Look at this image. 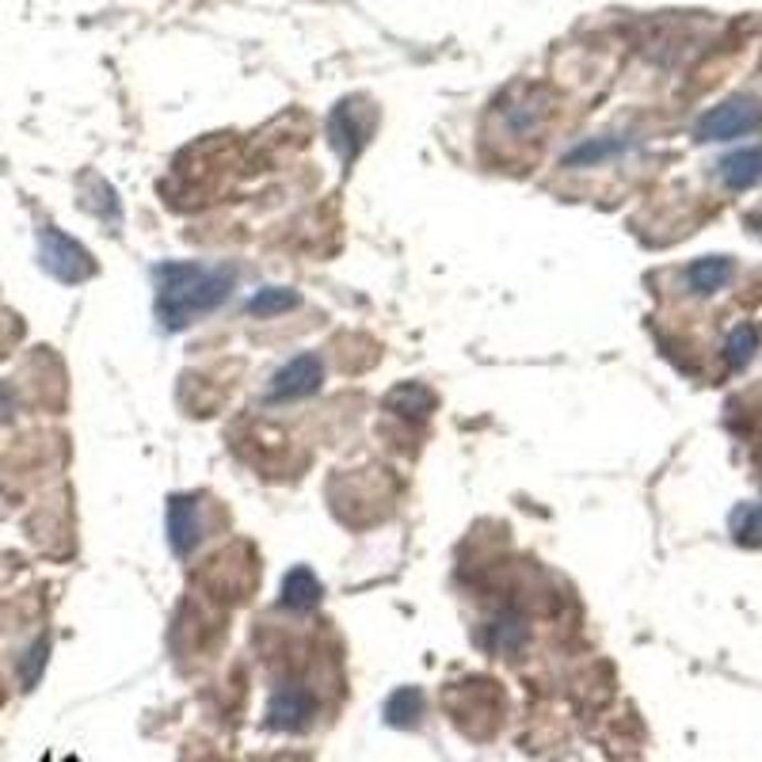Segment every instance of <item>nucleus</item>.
<instances>
[{
	"label": "nucleus",
	"instance_id": "obj_1",
	"mask_svg": "<svg viewBox=\"0 0 762 762\" xmlns=\"http://www.w3.org/2000/svg\"><path fill=\"white\" fill-rule=\"evenodd\" d=\"M157 279V313L160 328L165 332H184L187 324H195L199 316L213 313L218 305H226V298L237 286V271L218 263H195V260H173L153 268Z\"/></svg>",
	"mask_w": 762,
	"mask_h": 762
},
{
	"label": "nucleus",
	"instance_id": "obj_2",
	"mask_svg": "<svg viewBox=\"0 0 762 762\" xmlns=\"http://www.w3.org/2000/svg\"><path fill=\"white\" fill-rule=\"evenodd\" d=\"M374 123H378V115H374V107L363 104V100H344V104L332 107L328 142H332V149L340 153L344 165H351V160L363 153L366 138L374 134Z\"/></svg>",
	"mask_w": 762,
	"mask_h": 762
},
{
	"label": "nucleus",
	"instance_id": "obj_3",
	"mask_svg": "<svg viewBox=\"0 0 762 762\" xmlns=\"http://www.w3.org/2000/svg\"><path fill=\"white\" fill-rule=\"evenodd\" d=\"M759 126H762V107L748 96H735V100H724L721 107L706 111L698 118V126H693V134H698V142H732L759 131Z\"/></svg>",
	"mask_w": 762,
	"mask_h": 762
},
{
	"label": "nucleus",
	"instance_id": "obj_4",
	"mask_svg": "<svg viewBox=\"0 0 762 762\" xmlns=\"http://www.w3.org/2000/svg\"><path fill=\"white\" fill-rule=\"evenodd\" d=\"M324 385V358L316 351H302V355L290 358L282 370H275V378L268 382V393L263 397L271 405H286V400H302L316 393Z\"/></svg>",
	"mask_w": 762,
	"mask_h": 762
},
{
	"label": "nucleus",
	"instance_id": "obj_5",
	"mask_svg": "<svg viewBox=\"0 0 762 762\" xmlns=\"http://www.w3.org/2000/svg\"><path fill=\"white\" fill-rule=\"evenodd\" d=\"M42 263H46L50 275L62 282H84L96 271L88 248L76 244L73 237H65L62 229H46L42 233Z\"/></svg>",
	"mask_w": 762,
	"mask_h": 762
},
{
	"label": "nucleus",
	"instance_id": "obj_6",
	"mask_svg": "<svg viewBox=\"0 0 762 762\" xmlns=\"http://www.w3.org/2000/svg\"><path fill=\"white\" fill-rule=\"evenodd\" d=\"M313 717H316V698L305 687L286 682V687H279L275 693H271L268 728H275V732H302Z\"/></svg>",
	"mask_w": 762,
	"mask_h": 762
},
{
	"label": "nucleus",
	"instance_id": "obj_7",
	"mask_svg": "<svg viewBox=\"0 0 762 762\" xmlns=\"http://www.w3.org/2000/svg\"><path fill=\"white\" fill-rule=\"evenodd\" d=\"M202 542V508L199 495L176 492L168 500V545L176 556H187Z\"/></svg>",
	"mask_w": 762,
	"mask_h": 762
},
{
	"label": "nucleus",
	"instance_id": "obj_8",
	"mask_svg": "<svg viewBox=\"0 0 762 762\" xmlns=\"http://www.w3.org/2000/svg\"><path fill=\"white\" fill-rule=\"evenodd\" d=\"M321 598H324V587H321V580H316V572L298 564L286 576V584H282V606L294 614H305V610H316Z\"/></svg>",
	"mask_w": 762,
	"mask_h": 762
},
{
	"label": "nucleus",
	"instance_id": "obj_9",
	"mask_svg": "<svg viewBox=\"0 0 762 762\" xmlns=\"http://www.w3.org/2000/svg\"><path fill=\"white\" fill-rule=\"evenodd\" d=\"M735 275L732 260L728 255H706V260H693L687 268V290L690 294H717L721 286H728Z\"/></svg>",
	"mask_w": 762,
	"mask_h": 762
},
{
	"label": "nucleus",
	"instance_id": "obj_10",
	"mask_svg": "<svg viewBox=\"0 0 762 762\" xmlns=\"http://www.w3.org/2000/svg\"><path fill=\"white\" fill-rule=\"evenodd\" d=\"M526 640H530V625L522 614H500L495 622L484 625V645L492 648V653L515 656L526 648Z\"/></svg>",
	"mask_w": 762,
	"mask_h": 762
},
{
	"label": "nucleus",
	"instance_id": "obj_11",
	"mask_svg": "<svg viewBox=\"0 0 762 762\" xmlns=\"http://www.w3.org/2000/svg\"><path fill=\"white\" fill-rule=\"evenodd\" d=\"M385 408L393 416H405V419H427L435 413V393L424 389L419 382H405L385 397Z\"/></svg>",
	"mask_w": 762,
	"mask_h": 762
},
{
	"label": "nucleus",
	"instance_id": "obj_12",
	"mask_svg": "<svg viewBox=\"0 0 762 762\" xmlns=\"http://www.w3.org/2000/svg\"><path fill=\"white\" fill-rule=\"evenodd\" d=\"M721 179L724 187H732V191H748V187H755L762 179V149H740L732 153V157L721 160Z\"/></svg>",
	"mask_w": 762,
	"mask_h": 762
},
{
	"label": "nucleus",
	"instance_id": "obj_13",
	"mask_svg": "<svg viewBox=\"0 0 762 762\" xmlns=\"http://www.w3.org/2000/svg\"><path fill=\"white\" fill-rule=\"evenodd\" d=\"M302 305V294L298 290H290V286H263V290H255L252 298H248V316H255V321H275V316L282 313H290V310H298Z\"/></svg>",
	"mask_w": 762,
	"mask_h": 762
},
{
	"label": "nucleus",
	"instance_id": "obj_14",
	"mask_svg": "<svg viewBox=\"0 0 762 762\" xmlns=\"http://www.w3.org/2000/svg\"><path fill=\"white\" fill-rule=\"evenodd\" d=\"M625 149H633L629 138H587L584 145L564 153V168H595L610 157H622Z\"/></svg>",
	"mask_w": 762,
	"mask_h": 762
},
{
	"label": "nucleus",
	"instance_id": "obj_15",
	"mask_svg": "<svg viewBox=\"0 0 762 762\" xmlns=\"http://www.w3.org/2000/svg\"><path fill=\"white\" fill-rule=\"evenodd\" d=\"M419 713H424V698H419L416 687H400L385 701V721L393 728H413L419 721Z\"/></svg>",
	"mask_w": 762,
	"mask_h": 762
},
{
	"label": "nucleus",
	"instance_id": "obj_16",
	"mask_svg": "<svg viewBox=\"0 0 762 762\" xmlns=\"http://www.w3.org/2000/svg\"><path fill=\"white\" fill-rule=\"evenodd\" d=\"M755 351H759V328H755V324H740V328L728 332V340H724V363L732 366V370L748 366L751 358H755Z\"/></svg>",
	"mask_w": 762,
	"mask_h": 762
},
{
	"label": "nucleus",
	"instance_id": "obj_17",
	"mask_svg": "<svg viewBox=\"0 0 762 762\" xmlns=\"http://www.w3.org/2000/svg\"><path fill=\"white\" fill-rule=\"evenodd\" d=\"M759 226H762V218H759Z\"/></svg>",
	"mask_w": 762,
	"mask_h": 762
},
{
	"label": "nucleus",
	"instance_id": "obj_18",
	"mask_svg": "<svg viewBox=\"0 0 762 762\" xmlns=\"http://www.w3.org/2000/svg\"><path fill=\"white\" fill-rule=\"evenodd\" d=\"M759 511H762V508H759Z\"/></svg>",
	"mask_w": 762,
	"mask_h": 762
}]
</instances>
